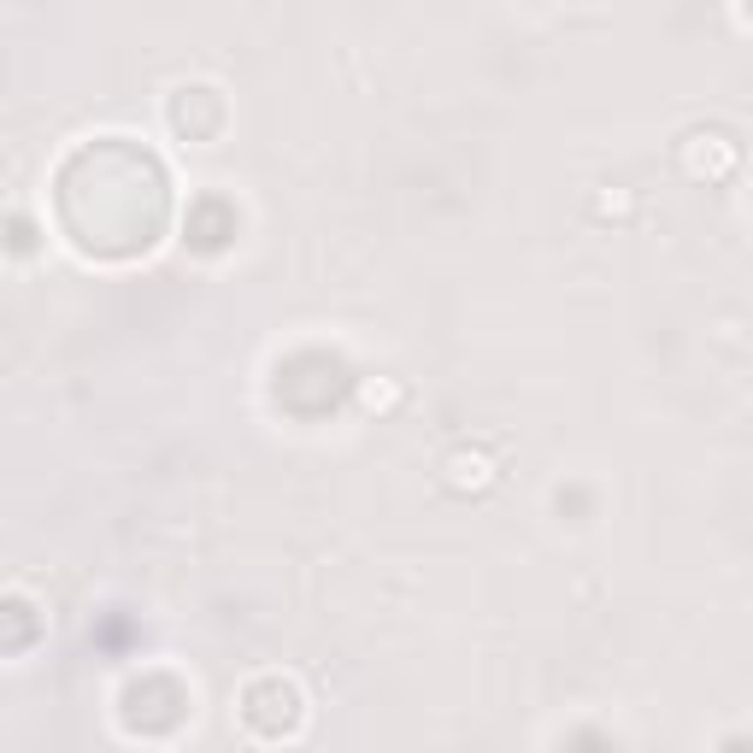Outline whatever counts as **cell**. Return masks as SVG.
<instances>
[{
    "label": "cell",
    "instance_id": "6da1fadb",
    "mask_svg": "<svg viewBox=\"0 0 753 753\" xmlns=\"http://www.w3.org/2000/svg\"><path fill=\"white\" fill-rule=\"evenodd\" d=\"M677 165L689 171L695 183H724L730 171L742 165V148H735L724 130H689L677 142Z\"/></svg>",
    "mask_w": 753,
    "mask_h": 753
},
{
    "label": "cell",
    "instance_id": "7a4b0ae2",
    "mask_svg": "<svg viewBox=\"0 0 753 753\" xmlns=\"http://www.w3.org/2000/svg\"><path fill=\"white\" fill-rule=\"evenodd\" d=\"M436 483L448 494H489L494 483H501V466H494L489 448H454V454H441Z\"/></svg>",
    "mask_w": 753,
    "mask_h": 753
},
{
    "label": "cell",
    "instance_id": "3957f363",
    "mask_svg": "<svg viewBox=\"0 0 753 753\" xmlns=\"http://www.w3.org/2000/svg\"><path fill=\"white\" fill-rule=\"evenodd\" d=\"M601 225H630V218L642 212V200H636V188H624V183H612V188H601L594 195V207H589Z\"/></svg>",
    "mask_w": 753,
    "mask_h": 753
},
{
    "label": "cell",
    "instance_id": "277c9868",
    "mask_svg": "<svg viewBox=\"0 0 753 753\" xmlns=\"http://www.w3.org/2000/svg\"><path fill=\"white\" fill-rule=\"evenodd\" d=\"M406 401V383H395V376H365V383H359V406H365V413H395V406Z\"/></svg>",
    "mask_w": 753,
    "mask_h": 753
}]
</instances>
